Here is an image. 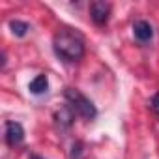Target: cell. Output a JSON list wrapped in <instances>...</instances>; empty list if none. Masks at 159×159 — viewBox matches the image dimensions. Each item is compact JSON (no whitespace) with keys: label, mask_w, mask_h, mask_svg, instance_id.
<instances>
[{"label":"cell","mask_w":159,"mask_h":159,"mask_svg":"<svg viewBox=\"0 0 159 159\" xmlns=\"http://www.w3.org/2000/svg\"><path fill=\"white\" fill-rule=\"evenodd\" d=\"M52 49L64 62H79L84 56V39L69 28H62L52 38Z\"/></svg>","instance_id":"cell-1"},{"label":"cell","mask_w":159,"mask_h":159,"mask_svg":"<svg viewBox=\"0 0 159 159\" xmlns=\"http://www.w3.org/2000/svg\"><path fill=\"white\" fill-rule=\"evenodd\" d=\"M64 98H66V101H67V107H69L75 114H79L81 118H84V120H94V118L98 116L96 105H94L83 92H79L77 88H66V90H64Z\"/></svg>","instance_id":"cell-2"},{"label":"cell","mask_w":159,"mask_h":159,"mask_svg":"<svg viewBox=\"0 0 159 159\" xmlns=\"http://www.w3.org/2000/svg\"><path fill=\"white\" fill-rule=\"evenodd\" d=\"M111 17V4L103 2V0H96L90 4V19L98 26H105Z\"/></svg>","instance_id":"cell-3"},{"label":"cell","mask_w":159,"mask_h":159,"mask_svg":"<svg viewBox=\"0 0 159 159\" xmlns=\"http://www.w3.org/2000/svg\"><path fill=\"white\" fill-rule=\"evenodd\" d=\"M25 140V129L19 122H6V142L15 148Z\"/></svg>","instance_id":"cell-4"},{"label":"cell","mask_w":159,"mask_h":159,"mask_svg":"<svg viewBox=\"0 0 159 159\" xmlns=\"http://www.w3.org/2000/svg\"><path fill=\"white\" fill-rule=\"evenodd\" d=\"M133 36L140 41V43H148L152 38H153V28L148 21L144 19H139L133 23Z\"/></svg>","instance_id":"cell-5"},{"label":"cell","mask_w":159,"mask_h":159,"mask_svg":"<svg viewBox=\"0 0 159 159\" xmlns=\"http://www.w3.org/2000/svg\"><path fill=\"white\" fill-rule=\"evenodd\" d=\"M28 90L34 94V96H41V94H45L47 90H49V79H47V75H38V77H34L32 81H30V84H28Z\"/></svg>","instance_id":"cell-6"},{"label":"cell","mask_w":159,"mask_h":159,"mask_svg":"<svg viewBox=\"0 0 159 159\" xmlns=\"http://www.w3.org/2000/svg\"><path fill=\"white\" fill-rule=\"evenodd\" d=\"M75 112L69 109V107H64V109H60V111H56L54 112V120H56V124L60 125V127H69L71 124H73V116Z\"/></svg>","instance_id":"cell-7"},{"label":"cell","mask_w":159,"mask_h":159,"mask_svg":"<svg viewBox=\"0 0 159 159\" xmlns=\"http://www.w3.org/2000/svg\"><path fill=\"white\" fill-rule=\"evenodd\" d=\"M10 28H11L13 36H17V38H23V36H26V34H28V30H30V25H28V23H25V21H19V19H15V21H10Z\"/></svg>","instance_id":"cell-8"},{"label":"cell","mask_w":159,"mask_h":159,"mask_svg":"<svg viewBox=\"0 0 159 159\" xmlns=\"http://www.w3.org/2000/svg\"><path fill=\"white\" fill-rule=\"evenodd\" d=\"M81 153H83V144L75 142L73 148H71V159H81Z\"/></svg>","instance_id":"cell-9"},{"label":"cell","mask_w":159,"mask_h":159,"mask_svg":"<svg viewBox=\"0 0 159 159\" xmlns=\"http://www.w3.org/2000/svg\"><path fill=\"white\" fill-rule=\"evenodd\" d=\"M150 107H152V111L155 112V114H159V92L152 98V103H150Z\"/></svg>","instance_id":"cell-10"},{"label":"cell","mask_w":159,"mask_h":159,"mask_svg":"<svg viewBox=\"0 0 159 159\" xmlns=\"http://www.w3.org/2000/svg\"><path fill=\"white\" fill-rule=\"evenodd\" d=\"M30 159H43V157H39V155H36V153H32V155H30Z\"/></svg>","instance_id":"cell-11"}]
</instances>
